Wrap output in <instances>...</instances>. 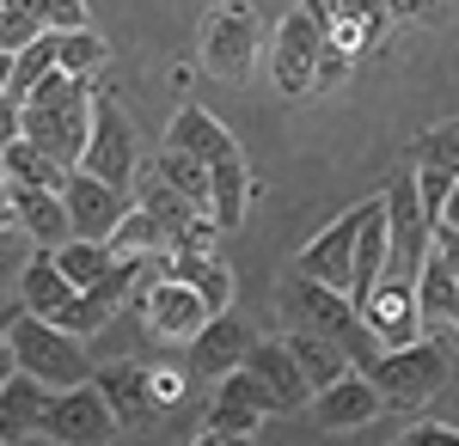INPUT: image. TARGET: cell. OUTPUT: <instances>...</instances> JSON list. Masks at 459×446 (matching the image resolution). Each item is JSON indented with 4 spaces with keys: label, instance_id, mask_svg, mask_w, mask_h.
<instances>
[{
    "label": "cell",
    "instance_id": "cell-16",
    "mask_svg": "<svg viewBox=\"0 0 459 446\" xmlns=\"http://www.w3.org/2000/svg\"><path fill=\"white\" fill-rule=\"evenodd\" d=\"M257 385H264V398H270V410L276 416H294V410H307V379H300V367H294V355H288V343L276 337V343H257L251 337V348H246V361H239Z\"/></svg>",
    "mask_w": 459,
    "mask_h": 446
},
{
    "label": "cell",
    "instance_id": "cell-45",
    "mask_svg": "<svg viewBox=\"0 0 459 446\" xmlns=\"http://www.w3.org/2000/svg\"><path fill=\"white\" fill-rule=\"evenodd\" d=\"M6 324H13V312H6V306H0V343H6Z\"/></svg>",
    "mask_w": 459,
    "mask_h": 446
},
{
    "label": "cell",
    "instance_id": "cell-43",
    "mask_svg": "<svg viewBox=\"0 0 459 446\" xmlns=\"http://www.w3.org/2000/svg\"><path fill=\"white\" fill-rule=\"evenodd\" d=\"M6 379H13V348L0 343V385H6Z\"/></svg>",
    "mask_w": 459,
    "mask_h": 446
},
{
    "label": "cell",
    "instance_id": "cell-23",
    "mask_svg": "<svg viewBox=\"0 0 459 446\" xmlns=\"http://www.w3.org/2000/svg\"><path fill=\"white\" fill-rule=\"evenodd\" d=\"M166 147H178V153H190V159H203V166H209V159H221V153H233L239 141L227 135L203 104H184V110L172 116V129H166Z\"/></svg>",
    "mask_w": 459,
    "mask_h": 446
},
{
    "label": "cell",
    "instance_id": "cell-15",
    "mask_svg": "<svg viewBox=\"0 0 459 446\" xmlns=\"http://www.w3.org/2000/svg\"><path fill=\"white\" fill-rule=\"evenodd\" d=\"M380 410H386V404H380L374 379L361 373V367H343L331 385H318V391H313V422H318V428H368Z\"/></svg>",
    "mask_w": 459,
    "mask_h": 446
},
{
    "label": "cell",
    "instance_id": "cell-44",
    "mask_svg": "<svg viewBox=\"0 0 459 446\" xmlns=\"http://www.w3.org/2000/svg\"><path fill=\"white\" fill-rule=\"evenodd\" d=\"M6 73H13V49H0V86H6Z\"/></svg>",
    "mask_w": 459,
    "mask_h": 446
},
{
    "label": "cell",
    "instance_id": "cell-30",
    "mask_svg": "<svg viewBox=\"0 0 459 446\" xmlns=\"http://www.w3.org/2000/svg\"><path fill=\"white\" fill-rule=\"evenodd\" d=\"M105 244L110 251H135V257H147V251H166V233H160V220L147 214V208H123V220L105 233Z\"/></svg>",
    "mask_w": 459,
    "mask_h": 446
},
{
    "label": "cell",
    "instance_id": "cell-10",
    "mask_svg": "<svg viewBox=\"0 0 459 446\" xmlns=\"http://www.w3.org/2000/svg\"><path fill=\"white\" fill-rule=\"evenodd\" d=\"M264 416H276L270 398H264V385L246 367H233V373L214 379V404L203 416V441H246V434L264 428Z\"/></svg>",
    "mask_w": 459,
    "mask_h": 446
},
{
    "label": "cell",
    "instance_id": "cell-42",
    "mask_svg": "<svg viewBox=\"0 0 459 446\" xmlns=\"http://www.w3.org/2000/svg\"><path fill=\"white\" fill-rule=\"evenodd\" d=\"M6 220H13V184L0 177V227H6Z\"/></svg>",
    "mask_w": 459,
    "mask_h": 446
},
{
    "label": "cell",
    "instance_id": "cell-1",
    "mask_svg": "<svg viewBox=\"0 0 459 446\" xmlns=\"http://www.w3.org/2000/svg\"><path fill=\"white\" fill-rule=\"evenodd\" d=\"M282 318H288V330H318V337L343 343V348H350V367H368V361L380 355V343L368 337V324L355 318L350 294L325 287V281H313V275L282 281Z\"/></svg>",
    "mask_w": 459,
    "mask_h": 446
},
{
    "label": "cell",
    "instance_id": "cell-14",
    "mask_svg": "<svg viewBox=\"0 0 459 446\" xmlns=\"http://www.w3.org/2000/svg\"><path fill=\"white\" fill-rule=\"evenodd\" d=\"M318 13V25H325V43L331 49H343V56H368V49H380V37H386L392 13L386 0H307Z\"/></svg>",
    "mask_w": 459,
    "mask_h": 446
},
{
    "label": "cell",
    "instance_id": "cell-28",
    "mask_svg": "<svg viewBox=\"0 0 459 446\" xmlns=\"http://www.w3.org/2000/svg\"><path fill=\"white\" fill-rule=\"evenodd\" d=\"M49 49H56V68H68V73H92L110 62V43L92 25H80V31H49Z\"/></svg>",
    "mask_w": 459,
    "mask_h": 446
},
{
    "label": "cell",
    "instance_id": "cell-9",
    "mask_svg": "<svg viewBox=\"0 0 459 446\" xmlns=\"http://www.w3.org/2000/svg\"><path fill=\"white\" fill-rule=\"evenodd\" d=\"M86 123H92V92L62 104H19V135L37 141L56 166H74L86 147Z\"/></svg>",
    "mask_w": 459,
    "mask_h": 446
},
{
    "label": "cell",
    "instance_id": "cell-2",
    "mask_svg": "<svg viewBox=\"0 0 459 446\" xmlns=\"http://www.w3.org/2000/svg\"><path fill=\"white\" fill-rule=\"evenodd\" d=\"M6 348H13V367H19V373H31V379H43L49 391H62V385H80V379H92V361H86L80 337L56 330L49 318H37V312H25V306H13V324H6Z\"/></svg>",
    "mask_w": 459,
    "mask_h": 446
},
{
    "label": "cell",
    "instance_id": "cell-19",
    "mask_svg": "<svg viewBox=\"0 0 459 446\" xmlns=\"http://www.w3.org/2000/svg\"><path fill=\"white\" fill-rule=\"evenodd\" d=\"M251 196H257V177H251V166H246L239 147L221 153V159H209V220L221 227V233H233V227L246 220Z\"/></svg>",
    "mask_w": 459,
    "mask_h": 446
},
{
    "label": "cell",
    "instance_id": "cell-31",
    "mask_svg": "<svg viewBox=\"0 0 459 446\" xmlns=\"http://www.w3.org/2000/svg\"><path fill=\"white\" fill-rule=\"evenodd\" d=\"M153 172L166 177L172 190H184L196 208H209V166H203V159H190V153H178V147H160Z\"/></svg>",
    "mask_w": 459,
    "mask_h": 446
},
{
    "label": "cell",
    "instance_id": "cell-22",
    "mask_svg": "<svg viewBox=\"0 0 459 446\" xmlns=\"http://www.w3.org/2000/svg\"><path fill=\"white\" fill-rule=\"evenodd\" d=\"M92 385L105 391L117 428H142L147 416H153V398H147V367H142V361H117V367H105V373H92Z\"/></svg>",
    "mask_w": 459,
    "mask_h": 446
},
{
    "label": "cell",
    "instance_id": "cell-3",
    "mask_svg": "<svg viewBox=\"0 0 459 446\" xmlns=\"http://www.w3.org/2000/svg\"><path fill=\"white\" fill-rule=\"evenodd\" d=\"M361 373L374 379V391H380L386 410H423L429 398L447 385V348L435 343V337H417V343L380 348Z\"/></svg>",
    "mask_w": 459,
    "mask_h": 446
},
{
    "label": "cell",
    "instance_id": "cell-6",
    "mask_svg": "<svg viewBox=\"0 0 459 446\" xmlns=\"http://www.w3.org/2000/svg\"><path fill=\"white\" fill-rule=\"evenodd\" d=\"M74 166L92 172V177H105V184H117V190H129V177H135V166H142L129 116H123L110 99H99V92H92V123H86V147H80Z\"/></svg>",
    "mask_w": 459,
    "mask_h": 446
},
{
    "label": "cell",
    "instance_id": "cell-11",
    "mask_svg": "<svg viewBox=\"0 0 459 446\" xmlns=\"http://www.w3.org/2000/svg\"><path fill=\"white\" fill-rule=\"evenodd\" d=\"M355 318L368 324V337L380 348H398V343H417L423 337V312H417V287L398 281V275H380L361 300H355Z\"/></svg>",
    "mask_w": 459,
    "mask_h": 446
},
{
    "label": "cell",
    "instance_id": "cell-5",
    "mask_svg": "<svg viewBox=\"0 0 459 446\" xmlns=\"http://www.w3.org/2000/svg\"><path fill=\"white\" fill-rule=\"evenodd\" d=\"M380 220H386V270L380 275L417 281L435 227H429V214H423V202H417V184H411V177H398V184L380 190Z\"/></svg>",
    "mask_w": 459,
    "mask_h": 446
},
{
    "label": "cell",
    "instance_id": "cell-26",
    "mask_svg": "<svg viewBox=\"0 0 459 446\" xmlns=\"http://www.w3.org/2000/svg\"><path fill=\"white\" fill-rule=\"evenodd\" d=\"M68 294H74V281L56 270V257H49V251H31V257H25V270H19V306L37 312V318H49Z\"/></svg>",
    "mask_w": 459,
    "mask_h": 446
},
{
    "label": "cell",
    "instance_id": "cell-35",
    "mask_svg": "<svg viewBox=\"0 0 459 446\" xmlns=\"http://www.w3.org/2000/svg\"><path fill=\"white\" fill-rule=\"evenodd\" d=\"M31 6H37V25L43 31H80V25H92L86 0H31Z\"/></svg>",
    "mask_w": 459,
    "mask_h": 446
},
{
    "label": "cell",
    "instance_id": "cell-13",
    "mask_svg": "<svg viewBox=\"0 0 459 446\" xmlns=\"http://www.w3.org/2000/svg\"><path fill=\"white\" fill-rule=\"evenodd\" d=\"M129 202H135L129 190H117V184H105V177H92V172H80V166H68V177H62V208H68L74 239H105L110 227L123 220Z\"/></svg>",
    "mask_w": 459,
    "mask_h": 446
},
{
    "label": "cell",
    "instance_id": "cell-33",
    "mask_svg": "<svg viewBox=\"0 0 459 446\" xmlns=\"http://www.w3.org/2000/svg\"><path fill=\"white\" fill-rule=\"evenodd\" d=\"M37 31H43V25H37L31 0H0V49H25Z\"/></svg>",
    "mask_w": 459,
    "mask_h": 446
},
{
    "label": "cell",
    "instance_id": "cell-27",
    "mask_svg": "<svg viewBox=\"0 0 459 446\" xmlns=\"http://www.w3.org/2000/svg\"><path fill=\"white\" fill-rule=\"evenodd\" d=\"M0 177L6 184H37V190H62V177H68V166H56L37 141L13 135L6 147H0Z\"/></svg>",
    "mask_w": 459,
    "mask_h": 446
},
{
    "label": "cell",
    "instance_id": "cell-38",
    "mask_svg": "<svg viewBox=\"0 0 459 446\" xmlns=\"http://www.w3.org/2000/svg\"><path fill=\"white\" fill-rule=\"evenodd\" d=\"M392 19H423V25H435L441 13H447V0H386Z\"/></svg>",
    "mask_w": 459,
    "mask_h": 446
},
{
    "label": "cell",
    "instance_id": "cell-12",
    "mask_svg": "<svg viewBox=\"0 0 459 446\" xmlns=\"http://www.w3.org/2000/svg\"><path fill=\"white\" fill-rule=\"evenodd\" d=\"M142 318L160 343H190L209 324V306H203V294L190 281H178L166 270V275H153V281H142Z\"/></svg>",
    "mask_w": 459,
    "mask_h": 446
},
{
    "label": "cell",
    "instance_id": "cell-37",
    "mask_svg": "<svg viewBox=\"0 0 459 446\" xmlns=\"http://www.w3.org/2000/svg\"><path fill=\"white\" fill-rule=\"evenodd\" d=\"M404 446H459V428H447V422H411Z\"/></svg>",
    "mask_w": 459,
    "mask_h": 446
},
{
    "label": "cell",
    "instance_id": "cell-29",
    "mask_svg": "<svg viewBox=\"0 0 459 446\" xmlns=\"http://www.w3.org/2000/svg\"><path fill=\"white\" fill-rule=\"evenodd\" d=\"M49 257H56V270L68 275L74 287H86V281H99V275H105L110 263H117V251H110L105 239H62L56 251H49Z\"/></svg>",
    "mask_w": 459,
    "mask_h": 446
},
{
    "label": "cell",
    "instance_id": "cell-8",
    "mask_svg": "<svg viewBox=\"0 0 459 446\" xmlns=\"http://www.w3.org/2000/svg\"><path fill=\"white\" fill-rule=\"evenodd\" d=\"M117 434V416H110L105 391L92 379L49 391V410H43V441H68V446H99Z\"/></svg>",
    "mask_w": 459,
    "mask_h": 446
},
{
    "label": "cell",
    "instance_id": "cell-20",
    "mask_svg": "<svg viewBox=\"0 0 459 446\" xmlns=\"http://www.w3.org/2000/svg\"><path fill=\"white\" fill-rule=\"evenodd\" d=\"M13 227H19L37 251H56L62 239H74L62 190H37V184H13Z\"/></svg>",
    "mask_w": 459,
    "mask_h": 446
},
{
    "label": "cell",
    "instance_id": "cell-34",
    "mask_svg": "<svg viewBox=\"0 0 459 446\" xmlns=\"http://www.w3.org/2000/svg\"><path fill=\"white\" fill-rule=\"evenodd\" d=\"M31 251H37V244L25 239V233L13 227V220L0 227V300H6V294L19 287V270H25V257H31Z\"/></svg>",
    "mask_w": 459,
    "mask_h": 446
},
{
    "label": "cell",
    "instance_id": "cell-4",
    "mask_svg": "<svg viewBox=\"0 0 459 446\" xmlns=\"http://www.w3.org/2000/svg\"><path fill=\"white\" fill-rule=\"evenodd\" d=\"M257 49H264V25H257V6L251 0H221L209 19H203V68L214 80H251L257 68Z\"/></svg>",
    "mask_w": 459,
    "mask_h": 446
},
{
    "label": "cell",
    "instance_id": "cell-17",
    "mask_svg": "<svg viewBox=\"0 0 459 446\" xmlns=\"http://www.w3.org/2000/svg\"><path fill=\"white\" fill-rule=\"evenodd\" d=\"M355 227H361V202L350 214H337L325 233H318L307 251H300V275H313L325 287H337V294H350V270H355Z\"/></svg>",
    "mask_w": 459,
    "mask_h": 446
},
{
    "label": "cell",
    "instance_id": "cell-18",
    "mask_svg": "<svg viewBox=\"0 0 459 446\" xmlns=\"http://www.w3.org/2000/svg\"><path fill=\"white\" fill-rule=\"evenodd\" d=\"M184 348H190V373L221 379V373H233V367L246 361L251 324H246V318H233V312H209V324H203Z\"/></svg>",
    "mask_w": 459,
    "mask_h": 446
},
{
    "label": "cell",
    "instance_id": "cell-41",
    "mask_svg": "<svg viewBox=\"0 0 459 446\" xmlns=\"http://www.w3.org/2000/svg\"><path fill=\"white\" fill-rule=\"evenodd\" d=\"M435 227H454L459 233V177L447 184V202H441V220H435Z\"/></svg>",
    "mask_w": 459,
    "mask_h": 446
},
{
    "label": "cell",
    "instance_id": "cell-36",
    "mask_svg": "<svg viewBox=\"0 0 459 446\" xmlns=\"http://www.w3.org/2000/svg\"><path fill=\"white\" fill-rule=\"evenodd\" d=\"M147 398H153V410H172L178 398H184V373H160V367H147Z\"/></svg>",
    "mask_w": 459,
    "mask_h": 446
},
{
    "label": "cell",
    "instance_id": "cell-32",
    "mask_svg": "<svg viewBox=\"0 0 459 446\" xmlns=\"http://www.w3.org/2000/svg\"><path fill=\"white\" fill-rule=\"evenodd\" d=\"M417 166H423V172L459 177V123H435V129L417 141Z\"/></svg>",
    "mask_w": 459,
    "mask_h": 446
},
{
    "label": "cell",
    "instance_id": "cell-40",
    "mask_svg": "<svg viewBox=\"0 0 459 446\" xmlns=\"http://www.w3.org/2000/svg\"><path fill=\"white\" fill-rule=\"evenodd\" d=\"M13 135H19V99H13V92L0 86V147H6Z\"/></svg>",
    "mask_w": 459,
    "mask_h": 446
},
{
    "label": "cell",
    "instance_id": "cell-7",
    "mask_svg": "<svg viewBox=\"0 0 459 446\" xmlns=\"http://www.w3.org/2000/svg\"><path fill=\"white\" fill-rule=\"evenodd\" d=\"M318 56H325V25H318L313 6H294L270 37V73H276V86L288 99H313Z\"/></svg>",
    "mask_w": 459,
    "mask_h": 446
},
{
    "label": "cell",
    "instance_id": "cell-39",
    "mask_svg": "<svg viewBox=\"0 0 459 446\" xmlns=\"http://www.w3.org/2000/svg\"><path fill=\"white\" fill-rule=\"evenodd\" d=\"M429 251H435V257L454 270V281H459V233L454 227H435V233H429Z\"/></svg>",
    "mask_w": 459,
    "mask_h": 446
},
{
    "label": "cell",
    "instance_id": "cell-25",
    "mask_svg": "<svg viewBox=\"0 0 459 446\" xmlns=\"http://www.w3.org/2000/svg\"><path fill=\"white\" fill-rule=\"evenodd\" d=\"M282 343H288V355H294L300 379H307V391L331 385V379L350 367V348H343V343H331V337H318V330H288Z\"/></svg>",
    "mask_w": 459,
    "mask_h": 446
},
{
    "label": "cell",
    "instance_id": "cell-24",
    "mask_svg": "<svg viewBox=\"0 0 459 446\" xmlns=\"http://www.w3.org/2000/svg\"><path fill=\"white\" fill-rule=\"evenodd\" d=\"M166 270H172L178 281H190V287L203 294V306H209V312L233 306V270H227L214 251H172V263H166Z\"/></svg>",
    "mask_w": 459,
    "mask_h": 446
},
{
    "label": "cell",
    "instance_id": "cell-21",
    "mask_svg": "<svg viewBox=\"0 0 459 446\" xmlns=\"http://www.w3.org/2000/svg\"><path fill=\"white\" fill-rule=\"evenodd\" d=\"M43 410H49V385L19 373L0 385V441H43Z\"/></svg>",
    "mask_w": 459,
    "mask_h": 446
},
{
    "label": "cell",
    "instance_id": "cell-46",
    "mask_svg": "<svg viewBox=\"0 0 459 446\" xmlns=\"http://www.w3.org/2000/svg\"><path fill=\"white\" fill-rule=\"evenodd\" d=\"M447 324H454V337H459V300H454V312H447Z\"/></svg>",
    "mask_w": 459,
    "mask_h": 446
}]
</instances>
